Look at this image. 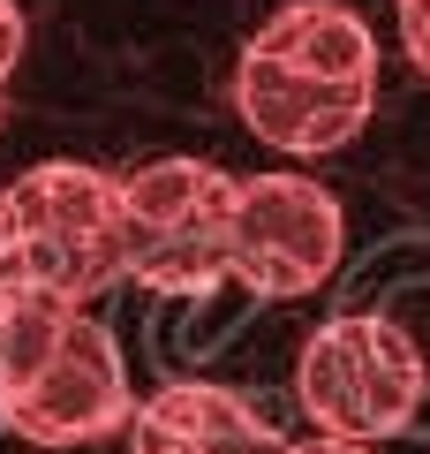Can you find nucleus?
<instances>
[{
  "label": "nucleus",
  "mask_w": 430,
  "mask_h": 454,
  "mask_svg": "<svg viewBox=\"0 0 430 454\" xmlns=\"http://www.w3.org/2000/svg\"><path fill=\"white\" fill-rule=\"evenodd\" d=\"M121 197V265L151 295H204L234 280V175L204 160H143L113 175Z\"/></svg>",
  "instance_id": "f257e3e1"
},
{
  "label": "nucleus",
  "mask_w": 430,
  "mask_h": 454,
  "mask_svg": "<svg viewBox=\"0 0 430 454\" xmlns=\"http://www.w3.org/2000/svg\"><path fill=\"white\" fill-rule=\"evenodd\" d=\"M295 402L333 439H393L423 417V348L378 310H348L310 333L295 364Z\"/></svg>",
  "instance_id": "f03ea898"
},
{
  "label": "nucleus",
  "mask_w": 430,
  "mask_h": 454,
  "mask_svg": "<svg viewBox=\"0 0 430 454\" xmlns=\"http://www.w3.org/2000/svg\"><path fill=\"white\" fill-rule=\"evenodd\" d=\"M23 38H31V31H23V8H16V0H0V76L23 61Z\"/></svg>",
  "instance_id": "9d476101"
},
{
  "label": "nucleus",
  "mask_w": 430,
  "mask_h": 454,
  "mask_svg": "<svg viewBox=\"0 0 430 454\" xmlns=\"http://www.w3.org/2000/svg\"><path fill=\"white\" fill-rule=\"evenodd\" d=\"M128 454H287L265 409L211 379H174L128 409Z\"/></svg>",
  "instance_id": "0eeeda50"
},
{
  "label": "nucleus",
  "mask_w": 430,
  "mask_h": 454,
  "mask_svg": "<svg viewBox=\"0 0 430 454\" xmlns=\"http://www.w3.org/2000/svg\"><path fill=\"white\" fill-rule=\"evenodd\" d=\"M8 258H16V227H8V205H0V273H8Z\"/></svg>",
  "instance_id": "f8f14e48"
},
{
  "label": "nucleus",
  "mask_w": 430,
  "mask_h": 454,
  "mask_svg": "<svg viewBox=\"0 0 430 454\" xmlns=\"http://www.w3.org/2000/svg\"><path fill=\"white\" fill-rule=\"evenodd\" d=\"M0 205H8V227H16V273H31L38 288L91 310V295L128 280L113 175L76 167V160H46V167L8 182Z\"/></svg>",
  "instance_id": "7ed1b4c3"
},
{
  "label": "nucleus",
  "mask_w": 430,
  "mask_h": 454,
  "mask_svg": "<svg viewBox=\"0 0 430 454\" xmlns=\"http://www.w3.org/2000/svg\"><path fill=\"white\" fill-rule=\"evenodd\" d=\"M136 394H128V364H121V340L76 310L68 333L53 340V356L23 379L16 394H0V424L31 447H91V439L121 432Z\"/></svg>",
  "instance_id": "39448f33"
},
{
  "label": "nucleus",
  "mask_w": 430,
  "mask_h": 454,
  "mask_svg": "<svg viewBox=\"0 0 430 454\" xmlns=\"http://www.w3.org/2000/svg\"><path fill=\"white\" fill-rule=\"evenodd\" d=\"M287 454H378V447H363V439H333V432H318V439H287Z\"/></svg>",
  "instance_id": "9b49d317"
},
{
  "label": "nucleus",
  "mask_w": 430,
  "mask_h": 454,
  "mask_svg": "<svg viewBox=\"0 0 430 454\" xmlns=\"http://www.w3.org/2000/svg\"><path fill=\"white\" fill-rule=\"evenodd\" d=\"M234 106H242V121H250L257 145L295 152V160H325V152H340V145L363 137L378 91L325 83V76H310V68H287V61H272V53L242 46V61H234Z\"/></svg>",
  "instance_id": "423d86ee"
},
{
  "label": "nucleus",
  "mask_w": 430,
  "mask_h": 454,
  "mask_svg": "<svg viewBox=\"0 0 430 454\" xmlns=\"http://www.w3.org/2000/svg\"><path fill=\"white\" fill-rule=\"evenodd\" d=\"M250 46L272 53V61H287V68H310V76H325V83L378 91V38H370V23L355 16V8H340V0H287Z\"/></svg>",
  "instance_id": "6e6552de"
},
{
  "label": "nucleus",
  "mask_w": 430,
  "mask_h": 454,
  "mask_svg": "<svg viewBox=\"0 0 430 454\" xmlns=\"http://www.w3.org/2000/svg\"><path fill=\"white\" fill-rule=\"evenodd\" d=\"M340 250H348V220L325 182L295 175V167H265V175H234V265L242 288L257 295H310L333 280Z\"/></svg>",
  "instance_id": "20e7f679"
},
{
  "label": "nucleus",
  "mask_w": 430,
  "mask_h": 454,
  "mask_svg": "<svg viewBox=\"0 0 430 454\" xmlns=\"http://www.w3.org/2000/svg\"><path fill=\"white\" fill-rule=\"evenodd\" d=\"M400 46H408V61L430 76V0H400Z\"/></svg>",
  "instance_id": "1a4fd4ad"
}]
</instances>
